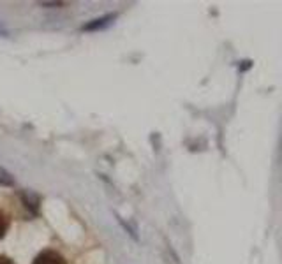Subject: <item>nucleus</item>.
<instances>
[{
  "label": "nucleus",
  "instance_id": "f257e3e1",
  "mask_svg": "<svg viewBox=\"0 0 282 264\" xmlns=\"http://www.w3.org/2000/svg\"><path fill=\"white\" fill-rule=\"evenodd\" d=\"M116 13H110V14H104L100 18H95V19H90L88 23H85L82 27L83 32H95V30H104L106 27H110L113 22L116 19Z\"/></svg>",
  "mask_w": 282,
  "mask_h": 264
},
{
  "label": "nucleus",
  "instance_id": "f03ea898",
  "mask_svg": "<svg viewBox=\"0 0 282 264\" xmlns=\"http://www.w3.org/2000/svg\"><path fill=\"white\" fill-rule=\"evenodd\" d=\"M34 264H66V262H64V259L60 257L56 252L44 250V252H41V254L37 255V257H35Z\"/></svg>",
  "mask_w": 282,
  "mask_h": 264
},
{
  "label": "nucleus",
  "instance_id": "7ed1b4c3",
  "mask_svg": "<svg viewBox=\"0 0 282 264\" xmlns=\"http://www.w3.org/2000/svg\"><path fill=\"white\" fill-rule=\"evenodd\" d=\"M22 201H23V205H25L34 215L39 213V197L35 196L34 192H30V190H23V192H22Z\"/></svg>",
  "mask_w": 282,
  "mask_h": 264
},
{
  "label": "nucleus",
  "instance_id": "20e7f679",
  "mask_svg": "<svg viewBox=\"0 0 282 264\" xmlns=\"http://www.w3.org/2000/svg\"><path fill=\"white\" fill-rule=\"evenodd\" d=\"M0 185H4V187H11V185H14L13 176H11V174L7 173L6 169H2V168H0Z\"/></svg>",
  "mask_w": 282,
  "mask_h": 264
},
{
  "label": "nucleus",
  "instance_id": "39448f33",
  "mask_svg": "<svg viewBox=\"0 0 282 264\" xmlns=\"http://www.w3.org/2000/svg\"><path fill=\"white\" fill-rule=\"evenodd\" d=\"M6 231H7V220H6V217L0 213V238L6 234Z\"/></svg>",
  "mask_w": 282,
  "mask_h": 264
},
{
  "label": "nucleus",
  "instance_id": "423d86ee",
  "mask_svg": "<svg viewBox=\"0 0 282 264\" xmlns=\"http://www.w3.org/2000/svg\"><path fill=\"white\" fill-rule=\"evenodd\" d=\"M0 264H14V262L11 261V259H7V257H2V255H0Z\"/></svg>",
  "mask_w": 282,
  "mask_h": 264
},
{
  "label": "nucleus",
  "instance_id": "0eeeda50",
  "mask_svg": "<svg viewBox=\"0 0 282 264\" xmlns=\"http://www.w3.org/2000/svg\"><path fill=\"white\" fill-rule=\"evenodd\" d=\"M0 34H6V30H4V27L0 25Z\"/></svg>",
  "mask_w": 282,
  "mask_h": 264
}]
</instances>
